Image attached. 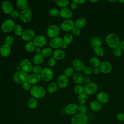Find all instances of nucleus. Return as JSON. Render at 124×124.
I'll use <instances>...</instances> for the list:
<instances>
[{
    "label": "nucleus",
    "mask_w": 124,
    "mask_h": 124,
    "mask_svg": "<svg viewBox=\"0 0 124 124\" xmlns=\"http://www.w3.org/2000/svg\"><path fill=\"white\" fill-rule=\"evenodd\" d=\"M106 42L108 46L113 49L119 46L121 42L117 35L113 33H110L106 37Z\"/></svg>",
    "instance_id": "obj_1"
},
{
    "label": "nucleus",
    "mask_w": 124,
    "mask_h": 124,
    "mask_svg": "<svg viewBox=\"0 0 124 124\" xmlns=\"http://www.w3.org/2000/svg\"><path fill=\"white\" fill-rule=\"evenodd\" d=\"M30 93L33 97L36 99H40L45 95L46 91L41 86L34 85L31 88Z\"/></svg>",
    "instance_id": "obj_2"
},
{
    "label": "nucleus",
    "mask_w": 124,
    "mask_h": 124,
    "mask_svg": "<svg viewBox=\"0 0 124 124\" xmlns=\"http://www.w3.org/2000/svg\"><path fill=\"white\" fill-rule=\"evenodd\" d=\"M89 121L86 114L77 113L74 115L71 119V124H87Z\"/></svg>",
    "instance_id": "obj_3"
},
{
    "label": "nucleus",
    "mask_w": 124,
    "mask_h": 124,
    "mask_svg": "<svg viewBox=\"0 0 124 124\" xmlns=\"http://www.w3.org/2000/svg\"><path fill=\"white\" fill-rule=\"evenodd\" d=\"M28 74L23 71H19L15 73L13 76L14 81L17 84H23L24 82L28 81Z\"/></svg>",
    "instance_id": "obj_4"
},
{
    "label": "nucleus",
    "mask_w": 124,
    "mask_h": 124,
    "mask_svg": "<svg viewBox=\"0 0 124 124\" xmlns=\"http://www.w3.org/2000/svg\"><path fill=\"white\" fill-rule=\"evenodd\" d=\"M15 26V25L14 20L12 19L8 18L3 22L1 29L3 32L8 33L14 30Z\"/></svg>",
    "instance_id": "obj_5"
},
{
    "label": "nucleus",
    "mask_w": 124,
    "mask_h": 124,
    "mask_svg": "<svg viewBox=\"0 0 124 124\" xmlns=\"http://www.w3.org/2000/svg\"><path fill=\"white\" fill-rule=\"evenodd\" d=\"M84 93L88 95H92L96 93L98 90L97 85L94 83L91 82L89 84H86L84 87Z\"/></svg>",
    "instance_id": "obj_6"
},
{
    "label": "nucleus",
    "mask_w": 124,
    "mask_h": 124,
    "mask_svg": "<svg viewBox=\"0 0 124 124\" xmlns=\"http://www.w3.org/2000/svg\"><path fill=\"white\" fill-rule=\"evenodd\" d=\"M60 33V28L56 25H50L47 30V34L50 38L58 36Z\"/></svg>",
    "instance_id": "obj_7"
},
{
    "label": "nucleus",
    "mask_w": 124,
    "mask_h": 124,
    "mask_svg": "<svg viewBox=\"0 0 124 124\" xmlns=\"http://www.w3.org/2000/svg\"><path fill=\"white\" fill-rule=\"evenodd\" d=\"M53 76L52 70L49 68H45L42 69L41 72V78L46 82H48L51 80Z\"/></svg>",
    "instance_id": "obj_8"
},
{
    "label": "nucleus",
    "mask_w": 124,
    "mask_h": 124,
    "mask_svg": "<svg viewBox=\"0 0 124 124\" xmlns=\"http://www.w3.org/2000/svg\"><path fill=\"white\" fill-rule=\"evenodd\" d=\"M19 16L22 22L24 23H28L31 19L32 12L29 9L22 10L20 13Z\"/></svg>",
    "instance_id": "obj_9"
},
{
    "label": "nucleus",
    "mask_w": 124,
    "mask_h": 124,
    "mask_svg": "<svg viewBox=\"0 0 124 124\" xmlns=\"http://www.w3.org/2000/svg\"><path fill=\"white\" fill-rule=\"evenodd\" d=\"M20 66L22 69L25 72H30L32 71L33 66L31 62L28 59H23L20 62Z\"/></svg>",
    "instance_id": "obj_10"
},
{
    "label": "nucleus",
    "mask_w": 124,
    "mask_h": 124,
    "mask_svg": "<svg viewBox=\"0 0 124 124\" xmlns=\"http://www.w3.org/2000/svg\"><path fill=\"white\" fill-rule=\"evenodd\" d=\"M60 27L62 31H71L75 27V23L71 19H66L62 22Z\"/></svg>",
    "instance_id": "obj_11"
},
{
    "label": "nucleus",
    "mask_w": 124,
    "mask_h": 124,
    "mask_svg": "<svg viewBox=\"0 0 124 124\" xmlns=\"http://www.w3.org/2000/svg\"><path fill=\"white\" fill-rule=\"evenodd\" d=\"M100 72L103 74H109L112 70L111 64L108 61H103L101 62L99 66Z\"/></svg>",
    "instance_id": "obj_12"
},
{
    "label": "nucleus",
    "mask_w": 124,
    "mask_h": 124,
    "mask_svg": "<svg viewBox=\"0 0 124 124\" xmlns=\"http://www.w3.org/2000/svg\"><path fill=\"white\" fill-rule=\"evenodd\" d=\"M78 111V106L74 103L67 105L65 108V112L69 115H75Z\"/></svg>",
    "instance_id": "obj_13"
},
{
    "label": "nucleus",
    "mask_w": 124,
    "mask_h": 124,
    "mask_svg": "<svg viewBox=\"0 0 124 124\" xmlns=\"http://www.w3.org/2000/svg\"><path fill=\"white\" fill-rule=\"evenodd\" d=\"M63 44V41L62 39L59 36L53 38L51 39L49 45L50 46L53 48H58L62 46V44Z\"/></svg>",
    "instance_id": "obj_14"
},
{
    "label": "nucleus",
    "mask_w": 124,
    "mask_h": 124,
    "mask_svg": "<svg viewBox=\"0 0 124 124\" xmlns=\"http://www.w3.org/2000/svg\"><path fill=\"white\" fill-rule=\"evenodd\" d=\"M35 35V32L31 29H27L23 31L21 37V38L26 41H29L32 40Z\"/></svg>",
    "instance_id": "obj_15"
},
{
    "label": "nucleus",
    "mask_w": 124,
    "mask_h": 124,
    "mask_svg": "<svg viewBox=\"0 0 124 124\" xmlns=\"http://www.w3.org/2000/svg\"><path fill=\"white\" fill-rule=\"evenodd\" d=\"M46 39L43 35H37L34 39L33 42L36 46L39 47L44 46L46 44Z\"/></svg>",
    "instance_id": "obj_16"
},
{
    "label": "nucleus",
    "mask_w": 124,
    "mask_h": 124,
    "mask_svg": "<svg viewBox=\"0 0 124 124\" xmlns=\"http://www.w3.org/2000/svg\"><path fill=\"white\" fill-rule=\"evenodd\" d=\"M57 83L59 87L61 88H65L67 87L68 84V77L64 74L60 75L57 78Z\"/></svg>",
    "instance_id": "obj_17"
},
{
    "label": "nucleus",
    "mask_w": 124,
    "mask_h": 124,
    "mask_svg": "<svg viewBox=\"0 0 124 124\" xmlns=\"http://www.w3.org/2000/svg\"><path fill=\"white\" fill-rule=\"evenodd\" d=\"M72 66L73 69L78 72H80L83 71L85 67L84 63L82 61L79 59H75L72 62Z\"/></svg>",
    "instance_id": "obj_18"
},
{
    "label": "nucleus",
    "mask_w": 124,
    "mask_h": 124,
    "mask_svg": "<svg viewBox=\"0 0 124 124\" xmlns=\"http://www.w3.org/2000/svg\"><path fill=\"white\" fill-rule=\"evenodd\" d=\"M96 99L102 104H106L108 101L109 96L106 92H100L97 93Z\"/></svg>",
    "instance_id": "obj_19"
},
{
    "label": "nucleus",
    "mask_w": 124,
    "mask_h": 124,
    "mask_svg": "<svg viewBox=\"0 0 124 124\" xmlns=\"http://www.w3.org/2000/svg\"><path fill=\"white\" fill-rule=\"evenodd\" d=\"M2 11L6 14H10L13 11V7L12 3L8 1H4L1 4Z\"/></svg>",
    "instance_id": "obj_20"
},
{
    "label": "nucleus",
    "mask_w": 124,
    "mask_h": 124,
    "mask_svg": "<svg viewBox=\"0 0 124 124\" xmlns=\"http://www.w3.org/2000/svg\"><path fill=\"white\" fill-rule=\"evenodd\" d=\"M60 16L63 18L69 19L73 16V12L68 8H63L60 11Z\"/></svg>",
    "instance_id": "obj_21"
},
{
    "label": "nucleus",
    "mask_w": 124,
    "mask_h": 124,
    "mask_svg": "<svg viewBox=\"0 0 124 124\" xmlns=\"http://www.w3.org/2000/svg\"><path fill=\"white\" fill-rule=\"evenodd\" d=\"M41 78V75L38 74H32L29 76L28 81L31 84H35L38 83Z\"/></svg>",
    "instance_id": "obj_22"
},
{
    "label": "nucleus",
    "mask_w": 124,
    "mask_h": 124,
    "mask_svg": "<svg viewBox=\"0 0 124 124\" xmlns=\"http://www.w3.org/2000/svg\"><path fill=\"white\" fill-rule=\"evenodd\" d=\"M90 107L91 110L94 112H99L101 110L102 108V104L96 100H93L90 104Z\"/></svg>",
    "instance_id": "obj_23"
},
{
    "label": "nucleus",
    "mask_w": 124,
    "mask_h": 124,
    "mask_svg": "<svg viewBox=\"0 0 124 124\" xmlns=\"http://www.w3.org/2000/svg\"><path fill=\"white\" fill-rule=\"evenodd\" d=\"M11 49L9 46L6 44L2 45L0 47V55L4 57H8L11 53Z\"/></svg>",
    "instance_id": "obj_24"
},
{
    "label": "nucleus",
    "mask_w": 124,
    "mask_h": 124,
    "mask_svg": "<svg viewBox=\"0 0 124 124\" xmlns=\"http://www.w3.org/2000/svg\"><path fill=\"white\" fill-rule=\"evenodd\" d=\"M65 56V52L62 49H56L53 52V58L55 60H61L63 59Z\"/></svg>",
    "instance_id": "obj_25"
},
{
    "label": "nucleus",
    "mask_w": 124,
    "mask_h": 124,
    "mask_svg": "<svg viewBox=\"0 0 124 124\" xmlns=\"http://www.w3.org/2000/svg\"><path fill=\"white\" fill-rule=\"evenodd\" d=\"M91 46L93 48L99 46H101L102 45V41L100 37H93L92 38L90 42Z\"/></svg>",
    "instance_id": "obj_26"
},
{
    "label": "nucleus",
    "mask_w": 124,
    "mask_h": 124,
    "mask_svg": "<svg viewBox=\"0 0 124 124\" xmlns=\"http://www.w3.org/2000/svg\"><path fill=\"white\" fill-rule=\"evenodd\" d=\"M75 27L78 29H80L84 27L87 24V20L85 18L81 17L77 19L74 22Z\"/></svg>",
    "instance_id": "obj_27"
},
{
    "label": "nucleus",
    "mask_w": 124,
    "mask_h": 124,
    "mask_svg": "<svg viewBox=\"0 0 124 124\" xmlns=\"http://www.w3.org/2000/svg\"><path fill=\"white\" fill-rule=\"evenodd\" d=\"M83 78L84 77L79 72H76L73 75V79L77 84H81L83 82Z\"/></svg>",
    "instance_id": "obj_28"
},
{
    "label": "nucleus",
    "mask_w": 124,
    "mask_h": 124,
    "mask_svg": "<svg viewBox=\"0 0 124 124\" xmlns=\"http://www.w3.org/2000/svg\"><path fill=\"white\" fill-rule=\"evenodd\" d=\"M100 63V61L96 57H93L89 60L90 65L93 68L99 67Z\"/></svg>",
    "instance_id": "obj_29"
},
{
    "label": "nucleus",
    "mask_w": 124,
    "mask_h": 124,
    "mask_svg": "<svg viewBox=\"0 0 124 124\" xmlns=\"http://www.w3.org/2000/svg\"><path fill=\"white\" fill-rule=\"evenodd\" d=\"M44 60V56L41 54H35L32 59V61L33 62L37 65H39L40 64H41Z\"/></svg>",
    "instance_id": "obj_30"
},
{
    "label": "nucleus",
    "mask_w": 124,
    "mask_h": 124,
    "mask_svg": "<svg viewBox=\"0 0 124 124\" xmlns=\"http://www.w3.org/2000/svg\"><path fill=\"white\" fill-rule=\"evenodd\" d=\"M17 8L21 10L27 9L28 6V1L26 0H18L16 3Z\"/></svg>",
    "instance_id": "obj_31"
},
{
    "label": "nucleus",
    "mask_w": 124,
    "mask_h": 124,
    "mask_svg": "<svg viewBox=\"0 0 124 124\" xmlns=\"http://www.w3.org/2000/svg\"><path fill=\"white\" fill-rule=\"evenodd\" d=\"M28 107L31 109L35 108L38 105V101L37 99L32 97L29 99L27 103Z\"/></svg>",
    "instance_id": "obj_32"
},
{
    "label": "nucleus",
    "mask_w": 124,
    "mask_h": 124,
    "mask_svg": "<svg viewBox=\"0 0 124 124\" xmlns=\"http://www.w3.org/2000/svg\"><path fill=\"white\" fill-rule=\"evenodd\" d=\"M58 89V86L55 82H50L47 87V90L49 93H55Z\"/></svg>",
    "instance_id": "obj_33"
},
{
    "label": "nucleus",
    "mask_w": 124,
    "mask_h": 124,
    "mask_svg": "<svg viewBox=\"0 0 124 124\" xmlns=\"http://www.w3.org/2000/svg\"><path fill=\"white\" fill-rule=\"evenodd\" d=\"M78 99L80 104H85L88 100V95L83 93L78 95Z\"/></svg>",
    "instance_id": "obj_34"
},
{
    "label": "nucleus",
    "mask_w": 124,
    "mask_h": 124,
    "mask_svg": "<svg viewBox=\"0 0 124 124\" xmlns=\"http://www.w3.org/2000/svg\"><path fill=\"white\" fill-rule=\"evenodd\" d=\"M94 53L98 56H103L105 53V50L103 47L101 46H97L93 48Z\"/></svg>",
    "instance_id": "obj_35"
},
{
    "label": "nucleus",
    "mask_w": 124,
    "mask_h": 124,
    "mask_svg": "<svg viewBox=\"0 0 124 124\" xmlns=\"http://www.w3.org/2000/svg\"><path fill=\"white\" fill-rule=\"evenodd\" d=\"M36 46L33 42H29L25 45V49L28 52H33L35 50Z\"/></svg>",
    "instance_id": "obj_36"
},
{
    "label": "nucleus",
    "mask_w": 124,
    "mask_h": 124,
    "mask_svg": "<svg viewBox=\"0 0 124 124\" xmlns=\"http://www.w3.org/2000/svg\"><path fill=\"white\" fill-rule=\"evenodd\" d=\"M73 35L70 33L66 34L63 37V41L66 45H68L70 44L73 41Z\"/></svg>",
    "instance_id": "obj_37"
},
{
    "label": "nucleus",
    "mask_w": 124,
    "mask_h": 124,
    "mask_svg": "<svg viewBox=\"0 0 124 124\" xmlns=\"http://www.w3.org/2000/svg\"><path fill=\"white\" fill-rule=\"evenodd\" d=\"M58 6L62 8H65L69 3V0H58L56 1Z\"/></svg>",
    "instance_id": "obj_38"
},
{
    "label": "nucleus",
    "mask_w": 124,
    "mask_h": 124,
    "mask_svg": "<svg viewBox=\"0 0 124 124\" xmlns=\"http://www.w3.org/2000/svg\"><path fill=\"white\" fill-rule=\"evenodd\" d=\"M74 91L76 94L79 95L84 93V87L81 84H77L75 86L74 88Z\"/></svg>",
    "instance_id": "obj_39"
},
{
    "label": "nucleus",
    "mask_w": 124,
    "mask_h": 124,
    "mask_svg": "<svg viewBox=\"0 0 124 124\" xmlns=\"http://www.w3.org/2000/svg\"><path fill=\"white\" fill-rule=\"evenodd\" d=\"M14 30V32H15V34L18 36H21L22 32H23V30L22 27L20 25H19V24L15 25Z\"/></svg>",
    "instance_id": "obj_40"
},
{
    "label": "nucleus",
    "mask_w": 124,
    "mask_h": 124,
    "mask_svg": "<svg viewBox=\"0 0 124 124\" xmlns=\"http://www.w3.org/2000/svg\"><path fill=\"white\" fill-rule=\"evenodd\" d=\"M52 54V49L50 47H46L44 48L42 51V54L44 56V57H47L51 55Z\"/></svg>",
    "instance_id": "obj_41"
},
{
    "label": "nucleus",
    "mask_w": 124,
    "mask_h": 124,
    "mask_svg": "<svg viewBox=\"0 0 124 124\" xmlns=\"http://www.w3.org/2000/svg\"><path fill=\"white\" fill-rule=\"evenodd\" d=\"M113 53L115 57H118L122 55L123 50L120 48L119 46L116 47L113 49Z\"/></svg>",
    "instance_id": "obj_42"
},
{
    "label": "nucleus",
    "mask_w": 124,
    "mask_h": 124,
    "mask_svg": "<svg viewBox=\"0 0 124 124\" xmlns=\"http://www.w3.org/2000/svg\"><path fill=\"white\" fill-rule=\"evenodd\" d=\"M49 14L53 17H57L60 16V11L56 8H52L49 10Z\"/></svg>",
    "instance_id": "obj_43"
},
{
    "label": "nucleus",
    "mask_w": 124,
    "mask_h": 124,
    "mask_svg": "<svg viewBox=\"0 0 124 124\" xmlns=\"http://www.w3.org/2000/svg\"><path fill=\"white\" fill-rule=\"evenodd\" d=\"M74 72V69L73 68L70 67H67L64 71V75L66 76L67 77H70L71 76Z\"/></svg>",
    "instance_id": "obj_44"
},
{
    "label": "nucleus",
    "mask_w": 124,
    "mask_h": 124,
    "mask_svg": "<svg viewBox=\"0 0 124 124\" xmlns=\"http://www.w3.org/2000/svg\"><path fill=\"white\" fill-rule=\"evenodd\" d=\"M84 73L88 76H90L93 73V69L90 66H85L83 69Z\"/></svg>",
    "instance_id": "obj_45"
},
{
    "label": "nucleus",
    "mask_w": 124,
    "mask_h": 124,
    "mask_svg": "<svg viewBox=\"0 0 124 124\" xmlns=\"http://www.w3.org/2000/svg\"><path fill=\"white\" fill-rule=\"evenodd\" d=\"M78 106L79 113L86 114L87 111V108L85 104H79Z\"/></svg>",
    "instance_id": "obj_46"
},
{
    "label": "nucleus",
    "mask_w": 124,
    "mask_h": 124,
    "mask_svg": "<svg viewBox=\"0 0 124 124\" xmlns=\"http://www.w3.org/2000/svg\"><path fill=\"white\" fill-rule=\"evenodd\" d=\"M13 42H14V38L12 36H11V35L7 36L5 39V44L8 45L9 46L13 44Z\"/></svg>",
    "instance_id": "obj_47"
},
{
    "label": "nucleus",
    "mask_w": 124,
    "mask_h": 124,
    "mask_svg": "<svg viewBox=\"0 0 124 124\" xmlns=\"http://www.w3.org/2000/svg\"><path fill=\"white\" fill-rule=\"evenodd\" d=\"M42 70V69L41 66H40L39 65H36L33 67L32 71L35 74H39V73L41 72Z\"/></svg>",
    "instance_id": "obj_48"
},
{
    "label": "nucleus",
    "mask_w": 124,
    "mask_h": 124,
    "mask_svg": "<svg viewBox=\"0 0 124 124\" xmlns=\"http://www.w3.org/2000/svg\"><path fill=\"white\" fill-rule=\"evenodd\" d=\"M22 86L23 90L25 91H29L31 89V84L28 81L24 82L22 84Z\"/></svg>",
    "instance_id": "obj_49"
},
{
    "label": "nucleus",
    "mask_w": 124,
    "mask_h": 124,
    "mask_svg": "<svg viewBox=\"0 0 124 124\" xmlns=\"http://www.w3.org/2000/svg\"><path fill=\"white\" fill-rule=\"evenodd\" d=\"M116 118L120 122H124V113L119 112L117 113Z\"/></svg>",
    "instance_id": "obj_50"
},
{
    "label": "nucleus",
    "mask_w": 124,
    "mask_h": 124,
    "mask_svg": "<svg viewBox=\"0 0 124 124\" xmlns=\"http://www.w3.org/2000/svg\"><path fill=\"white\" fill-rule=\"evenodd\" d=\"M71 31H72V33L75 36H78L80 34V29L78 28H76L75 27L71 30Z\"/></svg>",
    "instance_id": "obj_51"
},
{
    "label": "nucleus",
    "mask_w": 124,
    "mask_h": 124,
    "mask_svg": "<svg viewBox=\"0 0 124 124\" xmlns=\"http://www.w3.org/2000/svg\"><path fill=\"white\" fill-rule=\"evenodd\" d=\"M48 64L51 67H53V66H55V65L56 64L55 59L54 58H53V57L49 58L48 60Z\"/></svg>",
    "instance_id": "obj_52"
},
{
    "label": "nucleus",
    "mask_w": 124,
    "mask_h": 124,
    "mask_svg": "<svg viewBox=\"0 0 124 124\" xmlns=\"http://www.w3.org/2000/svg\"><path fill=\"white\" fill-rule=\"evenodd\" d=\"M91 81H92V78H91L90 76L86 75V76L84 77V78H83V82H84L86 84L91 83Z\"/></svg>",
    "instance_id": "obj_53"
},
{
    "label": "nucleus",
    "mask_w": 124,
    "mask_h": 124,
    "mask_svg": "<svg viewBox=\"0 0 124 124\" xmlns=\"http://www.w3.org/2000/svg\"><path fill=\"white\" fill-rule=\"evenodd\" d=\"M10 14H11V17L13 18H16L19 16L18 13L16 10H13Z\"/></svg>",
    "instance_id": "obj_54"
},
{
    "label": "nucleus",
    "mask_w": 124,
    "mask_h": 124,
    "mask_svg": "<svg viewBox=\"0 0 124 124\" xmlns=\"http://www.w3.org/2000/svg\"><path fill=\"white\" fill-rule=\"evenodd\" d=\"M70 6L72 9H76L78 7V4L73 1V2H72L70 4Z\"/></svg>",
    "instance_id": "obj_55"
},
{
    "label": "nucleus",
    "mask_w": 124,
    "mask_h": 124,
    "mask_svg": "<svg viewBox=\"0 0 124 124\" xmlns=\"http://www.w3.org/2000/svg\"><path fill=\"white\" fill-rule=\"evenodd\" d=\"M100 70L99 67H97V68H94L93 69V73L95 74V75H98L100 73Z\"/></svg>",
    "instance_id": "obj_56"
},
{
    "label": "nucleus",
    "mask_w": 124,
    "mask_h": 124,
    "mask_svg": "<svg viewBox=\"0 0 124 124\" xmlns=\"http://www.w3.org/2000/svg\"><path fill=\"white\" fill-rule=\"evenodd\" d=\"M73 1L75 2L76 3H77L78 4H83L84 2H85V0H74Z\"/></svg>",
    "instance_id": "obj_57"
},
{
    "label": "nucleus",
    "mask_w": 124,
    "mask_h": 124,
    "mask_svg": "<svg viewBox=\"0 0 124 124\" xmlns=\"http://www.w3.org/2000/svg\"><path fill=\"white\" fill-rule=\"evenodd\" d=\"M120 48L123 51L124 50V40L121 41L120 43V45H119V46Z\"/></svg>",
    "instance_id": "obj_58"
},
{
    "label": "nucleus",
    "mask_w": 124,
    "mask_h": 124,
    "mask_svg": "<svg viewBox=\"0 0 124 124\" xmlns=\"http://www.w3.org/2000/svg\"><path fill=\"white\" fill-rule=\"evenodd\" d=\"M42 50H41L40 47H37L35 49V52H36V54H41V53H42Z\"/></svg>",
    "instance_id": "obj_59"
},
{
    "label": "nucleus",
    "mask_w": 124,
    "mask_h": 124,
    "mask_svg": "<svg viewBox=\"0 0 124 124\" xmlns=\"http://www.w3.org/2000/svg\"><path fill=\"white\" fill-rule=\"evenodd\" d=\"M67 45H66V44H65V43L63 42V44H62V47L63 48H64H64H66L67 47Z\"/></svg>",
    "instance_id": "obj_60"
},
{
    "label": "nucleus",
    "mask_w": 124,
    "mask_h": 124,
    "mask_svg": "<svg viewBox=\"0 0 124 124\" xmlns=\"http://www.w3.org/2000/svg\"><path fill=\"white\" fill-rule=\"evenodd\" d=\"M90 1H91V2H93V3H95V2H97L98 1V0H90Z\"/></svg>",
    "instance_id": "obj_61"
},
{
    "label": "nucleus",
    "mask_w": 124,
    "mask_h": 124,
    "mask_svg": "<svg viewBox=\"0 0 124 124\" xmlns=\"http://www.w3.org/2000/svg\"><path fill=\"white\" fill-rule=\"evenodd\" d=\"M118 1L121 3H124V0H118Z\"/></svg>",
    "instance_id": "obj_62"
},
{
    "label": "nucleus",
    "mask_w": 124,
    "mask_h": 124,
    "mask_svg": "<svg viewBox=\"0 0 124 124\" xmlns=\"http://www.w3.org/2000/svg\"><path fill=\"white\" fill-rule=\"evenodd\" d=\"M108 1L109 2H116V0H108Z\"/></svg>",
    "instance_id": "obj_63"
}]
</instances>
